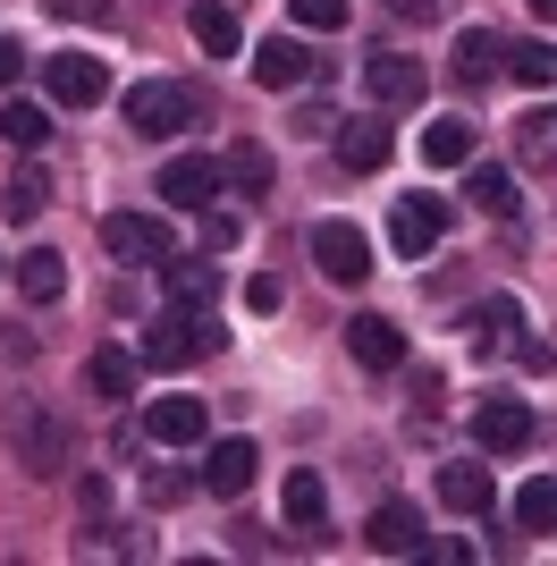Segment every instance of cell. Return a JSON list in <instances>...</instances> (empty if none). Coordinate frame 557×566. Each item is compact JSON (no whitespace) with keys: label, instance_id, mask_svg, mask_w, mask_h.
<instances>
[{"label":"cell","instance_id":"obj_1","mask_svg":"<svg viewBox=\"0 0 557 566\" xmlns=\"http://www.w3.org/2000/svg\"><path fill=\"white\" fill-rule=\"evenodd\" d=\"M0 431H9V457H18L25 473H69V457H76V431H69V415L60 406H43V398H9L0 406Z\"/></svg>","mask_w":557,"mask_h":566},{"label":"cell","instance_id":"obj_2","mask_svg":"<svg viewBox=\"0 0 557 566\" xmlns=\"http://www.w3.org/2000/svg\"><path fill=\"white\" fill-rule=\"evenodd\" d=\"M203 111H211V94L186 85V76H144L127 94V127L136 136H186V127H203Z\"/></svg>","mask_w":557,"mask_h":566},{"label":"cell","instance_id":"obj_3","mask_svg":"<svg viewBox=\"0 0 557 566\" xmlns=\"http://www.w3.org/2000/svg\"><path fill=\"white\" fill-rule=\"evenodd\" d=\"M211 347H220V322H211V313L169 305L161 322H144V364H195V355H211Z\"/></svg>","mask_w":557,"mask_h":566},{"label":"cell","instance_id":"obj_4","mask_svg":"<svg viewBox=\"0 0 557 566\" xmlns=\"http://www.w3.org/2000/svg\"><path fill=\"white\" fill-rule=\"evenodd\" d=\"M313 262H322V280L364 287L371 280V237L355 220H313Z\"/></svg>","mask_w":557,"mask_h":566},{"label":"cell","instance_id":"obj_5","mask_svg":"<svg viewBox=\"0 0 557 566\" xmlns=\"http://www.w3.org/2000/svg\"><path fill=\"white\" fill-rule=\"evenodd\" d=\"M229 187V178H220V161H211V153H178V161H161V203L169 212H211V195Z\"/></svg>","mask_w":557,"mask_h":566},{"label":"cell","instance_id":"obj_6","mask_svg":"<svg viewBox=\"0 0 557 566\" xmlns=\"http://www.w3.org/2000/svg\"><path fill=\"white\" fill-rule=\"evenodd\" d=\"M102 245H111L118 262H169V254H178L169 220H153V212H111V220H102Z\"/></svg>","mask_w":557,"mask_h":566},{"label":"cell","instance_id":"obj_7","mask_svg":"<svg viewBox=\"0 0 557 566\" xmlns=\"http://www.w3.org/2000/svg\"><path fill=\"white\" fill-rule=\"evenodd\" d=\"M422 85H431V76H422V60H406V51H371L364 60V94L380 102V111H414Z\"/></svg>","mask_w":557,"mask_h":566},{"label":"cell","instance_id":"obj_8","mask_svg":"<svg viewBox=\"0 0 557 566\" xmlns=\"http://www.w3.org/2000/svg\"><path fill=\"white\" fill-rule=\"evenodd\" d=\"M533 406H524V398H482V406H473V440H482V449L490 457H515V449H533Z\"/></svg>","mask_w":557,"mask_h":566},{"label":"cell","instance_id":"obj_9","mask_svg":"<svg viewBox=\"0 0 557 566\" xmlns=\"http://www.w3.org/2000/svg\"><path fill=\"white\" fill-rule=\"evenodd\" d=\"M440 237H448V203H440V195H406V203L389 212V245H397L406 262H422Z\"/></svg>","mask_w":557,"mask_h":566},{"label":"cell","instance_id":"obj_10","mask_svg":"<svg viewBox=\"0 0 557 566\" xmlns=\"http://www.w3.org/2000/svg\"><path fill=\"white\" fill-rule=\"evenodd\" d=\"M364 542L380 549V558H422V542H431V533H422V516L406 507V499H380V507H371V524H364Z\"/></svg>","mask_w":557,"mask_h":566},{"label":"cell","instance_id":"obj_11","mask_svg":"<svg viewBox=\"0 0 557 566\" xmlns=\"http://www.w3.org/2000/svg\"><path fill=\"white\" fill-rule=\"evenodd\" d=\"M43 76H51V102H69V111H93V102L111 94V69H102V60H85V51H60Z\"/></svg>","mask_w":557,"mask_h":566},{"label":"cell","instance_id":"obj_12","mask_svg":"<svg viewBox=\"0 0 557 566\" xmlns=\"http://www.w3.org/2000/svg\"><path fill=\"white\" fill-rule=\"evenodd\" d=\"M161 280H169V305H186V313L220 305V262H211V254H169Z\"/></svg>","mask_w":557,"mask_h":566},{"label":"cell","instance_id":"obj_13","mask_svg":"<svg viewBox=\"0 0 557 566\" xmlns=\"http://www.w3.org/2000/svg\"><path fill=\"white\" fill-rule=\"evenodd\" d=\"M144 431H153L161 449H195L211 431V415H203V398H153L144 406Z\"/></svg>","mask_w":557,"mask_h":566},{"label":"cell","instance_id":"obj_14","mask_svg":"<svg viewBox=\"0 0 557 566\" xmlns=\"http://www.w3.org/2000/svg\"><path fill=\"white\" fill-rule=\"evenodd\" d=\"M347 355L364 364V373H397V364H406V338H397V322H380V313H355L347 322Z\"/></svg>","mask_w":557,"mask_h":566},{"label":"cell","instance_id":"obj_15","mask_svg":"<svg viewBox=\"0 0 557 566\" xmlns=\"http://www.w3.org/2000/svg\"><path fill=\"white\" fill-rule=\"evenodd\" d=\"M313 76V51L296 43V34H271V43L254 51V85L262 94H287V85H304Z\"/></svg>","mask_w":557,"mask_h":566},{"label":"cell","instance_id":"obj_16","mask_svg":"<svg viewBox=\"0 0 557 566\" xmlns=\"http://www.w3.org/2000/svg\"><path fill=\"white\" fill-rule=\"evenodd\" d=\"M254 465H262V457H254V440H220V449L203 457V473H195V482H203L211 499H237L245 482H254Z\"/></svg>","mask_w":557,"mask_h":566},{"label":"cell","instance_id":"obj_17","mask_svg":"<svg viewBox=\"0 0 557 566\" xmlns=\"http://www.w3.org/2000/svg\"><path fill=\"white\" fill-rule=\"evenodd\" d=\"M515 322H524V305H515V296H490V305H473V313H464V338H473V355L515 347Z\"/></svg>","mask_w":557,"mask_h":566},{"label":"cell","instance_id":"obj_18","mask_svg":"<svg viewBox=\"0 0 557 566\" xmlns=\"http://www.w3.org/2000/svg\"><path fill=\"white\" fill-rule=\"evenodd\" d=\"M498 69H507V43H498L490 25H464L456 34V85H490Z\"/></svg>","mask_w":557,"mask_h":566},{"label":"cell","instance_id":"obj_19","mask_svg":"<svg viewBox=\"0 0 557 566\" xmlns=\"http://www.w3.org/2000/svg\"><path fill=\"white\" fill-rule=\"evenodd\" d=\"M440 499L456 507V516H490L498 482H490V465H440Z\"/></svg>","mask_w":557,"mask_h":566},{"label":"cell","instance_id":"obj_20","mask_svg":"<svg viewBox=\"0 0 557 566\" xmlns=\"http://www.w3.org/2000/svg\"><path fill=\"white\" fill-rule=\"evenodd\" d=\"M278 499H287V524H296V533H322L329 491H322V473H313V465H296V473H287V482H278Z\"/></svg>","mask_w":557,"mask_h":566},{"label":"cell","instance_id":"obj_21","mask_svg":"<svg viewBox=\"0 0 557 566\" xmlns=\"http://www.w3.org/2000/svg\"><path fill=\"white\" fill-rule=\"evenodd\" d=\"M389 153H397V144H389V127H380V118H355L347 136H338V161H347L355 178H371V169H389Z\"/></svg>","mask_w":557,"mask_h":566},{"label":"cell","instance_id":"obj_22","mask_svg":"<svg viewBox=\"0 0 557 566\" xmlns=\"http://www.w3.org/2000/svg\"><path fill=\"white\" fill-rule=\"evenodd\" d=\"M515 161H524V169H557V102L515 118Z\"/></svg>","mask_w":557,"mask_h":566},{"label":"cell","instance_id":"obj_23","mask_svg":"<svg viewBox=\"0 0 557 566\" xmlns=\"http://www.w3.org/2000/svg\"><path fill=\"white\" fill-rule=\"evenodd\" d=\"M464 203H473V212H490V220H507V212H515L507 169H498V161H464Z\"/></svg>","mask_w":557,"mask_h":566},{"label":"cell","instance_id":"obj_24","mask_svg":"<svg viewBox=\"0 0 557 566\" xmlns=\"http://www.w3.org/2000/svg\"><path fill=\"white\" fill-rule=\"evenodd\" d=\"M85 380L102 389V398H136V380H144V355H127V347H93Z\"/></svg>","mask_w":557,"mask_h":566},{"label":"cell","instance_id":"obj_25","mask_svg":"<svg viewBox=\"0 0 557 566\" xmlns=\"http://www.w3.org/2000/svg\"><path fill=\"white\" fill-rule=\"evenodd\" d=\"M51 18H76V25H144L153 0H43Z\"/></svg>","mask_w":557,"mask_h":566},{"label":"cell","instance_id":"obj_26","mask_svg":"<svg viewBox=\"0 0 557 566\" xmlns=\"http://www.w3.org/2000/svg\"><path fill=\"white\" fill-rule=\"evenodd\" d=\"M422 161L431 169H464L473 161V127H464V118H431V127H422Z\"/></svg>","mask_w":557,"mask_h":566},{"label":"cell","instance_id":"obj_27","mask_svg":"<svg viewBox=\"0 0 557 566\" xmlns=\"http://www.w3.org/2000/svg\"><path fill=\"white\" fill-rule=\"evenodd\" d=\"M18 287H25V305H60V296H69V262H60V254H25Z\"/></svg>","mask_w":557,"mask_h":566},{"label":"cell","instance_id":"obj_28","mask_svg":"<svg viewBox=\"0 0 557 566\" xmlns=\"http://www.w3.org/2000/svg\"><path fill=\"white\" fill-rule=\"evenodd\" d=\"M186 25H195V43H203L211 60H229V51L245 43V25H237V9H211V0H195V18H186Z\"/></svg>","mask_w":557,"mask_h":566},{"label":"cell","instance_id":"obj_29","mask_svg":"<svg viewBox=\"0 0 557 566\" xmlns=\"http://www.w3.org/2000/svg\"><path fill=\"white\" fill-rule=\"evenodd\" d=\"M515 524H524V533H557V482L549 473H533V482L515 491Z\"/></svg>","mask_w":557,"mask_h":566},{"label":"cell","instance_id":"obj_30","mask_svg":"<svg viewBox=\"0 0 557 566\" xmlns=\"http://www.w3.org/2000/svg\"><path fill=\"white\" fill-rule=\"evenodd\" d=\"M220 178L245 187V195H262L271 187V153H262V144H229V153H220Z\"/></svg>","mask_w":557,"mask_h":566},{"label":"cell","instance_id":"obj_31","mask_svg":"<svg viewBox=\"0 0 557 566\" xmlns=\"http://www.w3.org/2000/svg\"><path fill=\"white\" fill-rule=\"evenodd\" d=\"M43 203H51V178H43V169H18L9 195H0V212L18 220V229H25V220H43Z\"/></svg>","mask_w":557,"mask_h":566},{"label":"cell","instance_id":"obj_32","mask_svg":"<svg viewBox=\"0 0 557 566\" xmlns=\"http://www.w3.org/2000/svg\"><path fill=\"white\" fill-rule=\"evenodd\" d=\"M507 76H524V85L549 94L557 85V43H507Z\"/></svg>","mask_w":557,"mask_h":566},{"label":"cell","instance_id":"obj_33","mask_svg":"<svg viewBox=\"0 0 557 566\" xmlns=\"http://www.w3.org/2000/svg\"><path fill=\"white\" fill-rule=\"evenodd\" d=\"M0 136L18 144V153H34V144L51 136V111H34V102H9V111H0Z\"/></svg>","mask_w":557,"mask_h":566},{"label":"cell","instance_id":"obj_34","mask_svg":"<svg viewBox=\"0 0 557 566\" xmlns=\"http://www.w3.org/2000/svg\"><path fill=\"white\" fill-rule=\"evenodd\" d=\"M287 9H296L304 34H329V25H347V0H287Z\"/></svg>","mask_w":557,"mask_h":566},{"label":"cell","instance_id":"obj_35","mask_svg":"<svg viewBox=\"0 0 557 566\" xmlns=\"http://www.w3.org/2000/svg\"><path fill=\"white\" fill-rule=\"evenodd\" d=\"M186 491H195V473H178V465H161L153 482H144V499H153V507H178Z\"/></svg>","mask_w":557,"mask_h":566},{"label":"cell","instance_id":"obj_36","mask_svg":"<svg viewBox=\"0 0 557 566\" xmlns=\"http://www.w3.org/2000/svg\"><path fill=\"white\" fill-rule=\"evenodd\" d=\"M422 558H431V566H464V558H473V542H456V533H440V542H422Z\"/></svg>","mask_w":557,"mask_h":566},{"label":"cell","instance_id":"obj_37","mask_svg":"<svg viewBox=\"0 0 557 566\" xmlns=\"http://www.w3.org/2000/svg\"><path fill=\"white\" fill-rule=\"evenodd\" d=\"M245 305H254V313H278V305H287V296H278V280H271V271H262V280H245Z\"/></svg>","mask_w":557,"mask_h":566},{"label":"cell","instance_id":"obj_38","mask_svg":"<svg viewBox=\"0 0 557 566\" xmlns=\"http://www.w3.org/2000/svg\"><path fill=\"white\" fill-rule=\"evenodd\" d=\"M229 245H237V220H229V212H211V229H203V254H229Z\"/></svg>","mask_w":557,"mask_h":566},{"label":"cell","instance_id":"obj_39","mask_svg":"<svg viewBox=\"0 0 557 566\" xmlns=\"http://www.w3.org/2000/svg\"><path fill=\"white\" fill-rule=\"evenodd\" d=\"M18 69H25V51L9 43V34H0V85H18Z\"/></svg>","mask_w":557,"mask_h":566},{"label":"cell","instance_id":"obj_40","mask_svg":"<svg viewBox=\"0 0 557 566\" xmlns=\"http://www.w3.org/2000/svg\"><path fill=\"white\" fill-rule=\"evenodd\" d=\"M397 18H414V25H422V18H440V0H397Z\"/></svg>","mask_w":557,"mask_h":566},{"label":"cell","instance_id":"obj_41","mask_svg":"<svg viewBox=\"0 0 557 566\" xmlns=\"http://www.w3.org/2000/svg\"><path fill=\"white\" fill-rule=\"evenodd\" d=\"M533 18H549V25H557V0H533Z\"/></svg>","mask_w":557,"mask_h":566}]
</instances>
